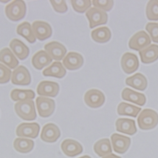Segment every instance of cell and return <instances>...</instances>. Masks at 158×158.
<instances>
[{
	"label": "cell",
	"mask_w": 158,
	"mask_h": 158,
	"mask_svg": "<svg viewBox=\"0 0 158 158\" xmlns=\"http://www.w3.org/2000/svg\"><path fill=\"white\" fill-rule=\"evenodd\" d=\"M14 108L17 115L24 120L33 121L37 117L34 102L31 100L17 102Z\"/></svg>",
	"instance_id": "1"
},
{
	"label": "cell",
	"mask_w": 158,
	"mask_h": 158,
	"mask_svg": "<svg viewBox=\"0 0 158 158\" xmlns=\"http://www.w3.org/2000/svg\"><path fill=\"white\" fill-rule=\"evenodd\" d=\"M27 6L24 1H13L5 7V14L8 19L13 22L23 19L26 15Z\"/></svg>",
	"instance_id": "2"
},
{
	"label": "cell",
	"mask_w": 158,
	"mask_h": 158,
	"mask_svg": "<svg viewBox=\"0 0 158 158\" xmlns=\"http://www.w3.org/2000/svg\"><path fill=\"white\" fill-rule=\"evenodd\" d=\"M138 127L142 130H150L158 124V114L152 109H144L137 118Z\"/></svg>",
	"instance_id": "3"
},
{
	"label": "cell",
	"mask_w": 158,
	"mask_h": 158,
	"mask_svg": "<svg viewBox=\"0 0 158 158\" xmlns=\"http://www.w3.org/2000/svg\"><path fill=\"white\" fill-rule=\"evenodd\" d=\"M151 43V39L145 31H139L135 34L130 39L129 42L131 49L141 51L147 48Z\"/></svg>",
	"instance_id": "4"
},
{
	"label": "cell",
	"mask_w": 158,
	"mask_h": 158,
	"mask_svg": "<svg viewBox=\"0 0 158 158\" xmlns=\"http://www.w3.org/2000/svg\"><path fill=\"white\" fill-rule=\"evenodd\" d=\"M86 16L89 22V27L90 28L106 24L108 19L106 12L95 7L89 9L86 11Z\"/></svg>",
	"instance_id": "5"
},
{
	"label": "cell",
	"mask_w": 158,
	"mask_h": 158,
	"mask_svg": "<svg viewBox=\"0 0 158 158\" xmlns=\"http://www.w3.org/2000/svg\"><path fill=\"white\" fill-rule=\"evenodd\" d=\"M40 126L37 123H22L16 129V134L22 138H36L39 134Z\"/></svg>",
	"instance_id": "6"
},
{
	"label": "cell",
	"mask_w": 158,
	"mask_h": 158,
	"mask_svg": "<svg viewBox=\"0 0 158 158\" xmlns=\"http://www.w3.org/2000/svg\"><path fill=\"white\" fill-rule=\"evenodd\" d=\"M36 102L37 112L40 117L47 118L54 113L55 102L53 100L44 97H38Z\"/></svg>",
	"instance_id": "7"
},
{
	"label": "cell",
	"mask_w": 158,
	"mask_h": 158,
	"mask_svg": "<svg viewBox=\"0 0 158 158\" xmlns=\"http://www.w3.org/2000/svg\"><path fill=\"white\" fill-rule=\"evenodd\" d=\"M84 102L90 108H99L105 102L104 94L102 91L96 89H89L85 93Z\"/></svg>",
	"instance_id": "8"
},
{
	"label": "cell",
	"mask_w": 158,
	"mask_h": 158,
	"mask_svg": "<svg viewBox=\"0 0 158 158\" xmlns=\"http://www.w3.org/2000/svg\"><path fill=\"white\" fill-rule=\"evenodd\" d=\"M11 83L15 85L27 86L31 83V76L29 70L24 66H18L12 72Z\"/></svg>",
	"instance_id": "9"
},
{
	"label": "cell",
	"mask_w": 158,
	"mask_h": 158,
	"mask_svg": "<svg viewBox=\"0 0 158 158\" xmlns=\"http://www.w3.org/2000/svg\"><path fill=\"white\" fill-rule=\"evenodd\" d=\"M32 28L36 38L41 41L49 39L53 34L51 25L46 22L35 21L32 25Z\"/></svg>",
	"instance_id": "10"
},
{
	"label": "cell",
	"mask_w": 158,
	"mask_h": 158,
	"mask_svg": "<svg viewBox=\"0 0 158 158\" xmlns=\"http://www.w3.org/2000/svg\"><path fill=\"white\" fill-rule=\"evenodd\" d=\"M44 49L52 59L56 61L62 60L67 52L66 47L62 44L56 41H53L46 44Z\"/></svg>",
	"instance_id": "11"
},
{
	"label": "cell",
	"mask_w": 158,
	"mask_h": 158,
	"mask_svg": "<svg viewBox=\"0 0 158 158\" xmlns=\"http://www.w3.org/2000/svg\"><path fill=\"white\" fill-rule=\"evenodd\" d=\"M61 132L56 125L52 123L46 124L41 134V139L46 143H53L59 138Z\"/></svg>",
	"instance_id": "12"
},
{
	"label": "cell",
	"mask_w": 158,
	"mask_h": 158,
	"mask_svg": "<svg viewBox=\"0 0 158 158\" xmlns=\"http://www.w3.org/2000/svg\"><path fill=\"white\" fill-rule=\"evenodd\" d=\"M121 66L123 71L126 74L135 72L139 66L138 57L131 52L125 53L121 59Z\"/></svg>",
	"instance_id": "13"
},
{
	"label": "cell",
	"mask_w": 158,
	"mask_h": 158,
	"mask_svg": "<svg viewBox=\"0 0 158 158\" xmlns=\"http://www.w3.org/2000/svg\"><path fill=\"white\" fill-rule=\"evenodd\" d=\"M59 91V85L53 81H43L37 86V93L41 97H56Z\"/></svg>",
	"instance_id": "14"
},
{
	"label": "cell",
	"mask_w": 158,
	"mask_h": 158,
	"mask_svg": "<svg viewBox=\"0 0 158 158\" xmlns=\"http://www.w3.org/2000/svg\"><path fill=\"white\" fill-rule=\"evenodd\" d=\"M61 149L68 157H75L81 154L83 151L82 145L75 140L67 139L63 140L61 144Z\"/></svg>",
	"instance_id": "15"
},
{
	"label": "cell",
	"mask_w": 158,
	"mask_h": 158,
	"mask_svg": "<svg viewBox=\"0 0 158 158\" xmlns=\"http://www.w3.org/2000/svg\"><path fill=\"white\" fill-rule=\"evenodd\" d=\"M111 139L114 151L119 154L126 152L130 146L131 139L129 137L113 134L111 136Z\"/></svg>",
	"instance_id": "16"
},
{
	"label": "cell",
	"mask_w": 158,
	"mask_h": 158,
	"mask_svg": "<svg viewBox=\"0 0 158 158\" xmlns=\"http://www.w3.org/2000/svg\"><path fill=\"white\" fill-rule=\"evenodd\" d=\"M63 64L68 70H76L83 66L84 58L80 54L75 52H70L63 59Z\"/></svg>",
	"instance_id": "17"
},
{
	"label": "cell",
	"mask_w": 158,
	"mask_h": 158,
	"mask_svg": "<svg viewBox=\"0 0 158 158\" xmlns=\"http://www.w3.org/2000/svg\"><path fill=\"white\" fill-rule=\"evenodd\" d=\"M116 129L118 132L133 135L137 132V127L134 120L129 118H121L116 122Z\"/></svg>",
	"instance_id": "18"
},
{
	"label": "cell",
	"mask_w": 158,
	"mask_h": 158,
	"mask_svg": "<svg viewBox=\"0 0 158 158\" xmlns=\"http://www.w3.org/2000/svg\"><path fill=\"white\" fill-rule=\"evenodd\" d=\"M121 97L125 101L130 102L139 106H144L146 102V98L144 94L136 92L128 88L123 90Z\"/></svg>",
	"instance_id": "19"
},
{
	"label": "cell",
	"mask_w": 158,
	"mask_h": 158,
	"mask_svg": "<svg viewBox=\"0 0 158 158\" xmlns=\"http://www.w3.org/2000/svg\"><path fill=\"white\" fill-rule=\"evenodd\" d=\"M10 47L15 55L20 60L25 59L29 55V47L19 39H13L10 43Z\"/></svg>",
	"instance_id": "20"
},
{
	"label": "cell",
	"mask_w": 158,
	"mask_h": 158,
	"mask_svg": "<svg viewBox=\"0 0 158 158\" xmlns=\"http://www.w3.org/2000/svg\"><path fill=\"white\" fill-rule=\"evenodd\" d=\"M52 60L53 59L49 54L46 51L42 50L37 52L33 56L32 58V64L36 69L41 70L49 66L52 62Z\"/></svg>",
	"instance_id": "21"
},
{
	"label": "cell",
	"mask_w": 158,
	"mask_h": 158,
	"mask_svg": "<svg viewBox=\"0 0 158 158\" xmlns=\"http://www.w3.org/2000/svg\"><path fill=\"white\" fill-rule=\"evenodd\" d=\"M141 61L144 64H150L158 59V45L152 44L139 52Z\"/></svg>",
	"instance_id": "22"
},
{
	"label": "cell",
	"mask_w": 158,
	"mask_h": 158,
	"mask_svg": "<svg viewBox=\"0 0 158 158\" xmlns=\"http://www.w3.org/2000/svg\"><path fill=\"white\" fill-rule=\"evenodd\" d=\"M126 84L137 90L144 91L147 86V80L145 76L141 73H137L129 77L125 80Z\"/></svg>",
	"instance_id": "23"
},
{
	"label": "cell",
	"mask_w": 158,
	"mask_h": 158,
	"mask_svg": "<svg viewBox=\"0 0 158 158\" xmlns=\"http://www.w3.org/2000/svg\"><path fill=\"white\" fill-rule=\"evenodd\" d=\"M0 62L10 69H16L19 64L17 57L8 47H5L0 51Z\"/></svg>",
	"instance_id": "24"
},
{
	"label": "cell",
	"mask_w": 158,
	"mask_h": 158,
	"mask_svg": "<svg viewBox=\"0 0 158 158\" xmlns=\"http://www.w3.org/2000/svg\"><path fill=\"white\" fill-rule=\"evenodd\" d=\"M67 71L62 65V63L59 61H55L52 64L46 68L42 71L44 76H52L57 78H62L66 75Z\"/></svg>",
	"instance_id": "25"
},
{
	"label": "cell",
	"mask_w": 158,
	"mask_h": 158,
	"mask_svg": "<svg viewBox=\"0 0 158 158\" xmlns=\"http://www.w3.org/2000/svg\"><path fill=\"white\" fill-rule=\"evenodd\" d=\"M34 141L27 138L18 137L13 142L14 149L20 153H29L34 149Z\"/></svg>",
	"instance_id": "26"
},
{
	"label": "cell",
	"mask_w": 158,
	"mask_h": 158,
	"mask_svg": "<svg viewBox=\"0 0 158 158\" xmlns=\"http://www.w3.org/2000/svg\"><path fill=\"white\" fill-rule=\"evenodd\" d=\"M94 150L96 154L102 158L112 154V146L108 139H103L96 142L94 146Z\"/></svg>",
	"instance_id": "27"
},
{
	"label": "cell",
	"mask_w": 158,
	"mask_h": 158,
	"mask_svg": "<svg viewBox=\"0 0 158 158\" xmlns=\"http://www.w3.org/2000/svg\"><path fill=\"white\" fill-rule=\"evenodd\" d=\"M91 37L96 42L106 43L111 39L112 32L107 27H101L92 31Z\"/></svg>",
	"instance_id": "28"
},
{
	"label": "cell",
	"mask_w": 158,
	"mask_h": 158,
	"mask_svg": "<svg viewBox=\"0 0 158 158\" xmlns=\"http://www.w3.org/2000/svg\"><path fill=\"white\" fill-rule=\"evenodd\" d=\"M17 33L24 37L29 43L33 44L36 41V38L34 34L33 28L30 23L24 22L19 24L17 28Z\"/></svg>",
	"instance_id": "29"
},
{
	"label": "cell",
	"mask_w": 158,
	"mask_h": 158,
	"mask_svg": "<svg viewBox=\"0 0 158 158\" xmlns=\"http://www.w3.org/2000/svg\"><path fill=\"white\" fill-rule=\"evenodd\" d=\"M10 97L14 102L33 100L35 98V93L31 89H14L10 93Z\"/></svg>",
	"instance_id": "30"
},
{
	"label": "cell",
	"mask_w": 158,
	"mask_h": 158,
	"mask_svg": "<svg viewBox=\"0 0 158 158\" xmlns=\"http://www.w3.org/2000/svg\"><path fill=\"white\" fill-rule=\"evenodd\" d=\"M140 111L141 108L125 102L120 103L117 108V112L120 115L137 117Z\"/></svg>",
	"instance_id": "31"
},
{
	"label": "cell",
	"mask_w": 158,
	"mask_h": 158,
	"mask_svg": "<svg viewBox=\"0 0 158 158\" xmlns=\"http://www.w3.org/2000/svg\"><path fill=\"white\" fill-rule=\"evenodd\" d=\"M146 16L151 21L158 20V1H149L146 6Z\"/></svg>",
	"instance_id": "32"
},
{
	"label": "cell",
	"mask_w": 158,
	"mask_h": 158,
	"mask_svg": "<svg viewBox=\"0 0 158 158\" xmlns=\"http://www.w3.org/2000/svg\"><path fill=\"white\" fill-rule=\"evenodd\" d=\"M70 3L73 8V10L80 13H82L88 10L90 8L92 2L90 0H84V1H71Z\"/></svg>",
	"instance_id": "33"
},
{
	"label": "cell",
	"mask_w": 158,
	"mask_h": 158,
	"mask_svg": "<svg viewBox=\"0 0 158 158\" xmlns=\"http://www.w3.org/2000/svg\"><path fill=\"white\" fill-rule=\"evenodd\" d=\"M11 77V71L10 68L0 63V84L7 83Z\"/></svg>",
	"instance_id": "34"
},
{
	"label": "cell",
	"mask_w": 158,
	"mask_h": 158,
	"mask_svg": "<svg viewBox=\"0 0 158 158\" xmlns=\"http://www.w3.org/2000/svg\"><path fill=\"white\" fill-rule=\"evenodd\" d=\"M92 5L96 8L104 11H109L112 9L114 2L113 1H101V0H94Z\"/></svg>",
	"instance_id": "35"
},
{
	"label": "cell",
	"mask_w": 158,
	"mask_h": 158,
	"mask_svg": "<svg viewBox=\"0 0 158 158\" xmlns=\"http://www.w3.org/2000/svg\"><path fill=\"white\" fill-rule=\"evenodd\" d=\"M146 30L149 32L152 40L158 43V23H148L146 26Z\"/></svg>",
	"instance_id": "36"
},
{
	"label": "cell",
	"mask_w": 158,
	"mask_h": 158,
	"mask_svg": "<svg viewBox=\"0 0 158 158\" xmlns=\"http://www.w3.org/2000/svg\"><path fill=\"white\" fill-rule=\"evenodd\" d=\"M54 10L60 13H64L67 11L68 7L65 1H50Z\"/></svg>",
	"instance_id": "37"
},
{
	"label": "cell",
	"mask_w": 158,
	"mask_h": 158,
	"mask_svg": "<svg viewBox=\"0 0 158 158\" xmlns=\"http://www.w3.org/2000/svg\"><path fill=\"white\" fill-rule=\"evenodd\" d=\"M103 158H121V157H120V156H116V155H115V154H110V155H109V156H106V157H103Z\"/></svg>",
	"instance_id": "38"
},
{
	"label": "cell",
	"mask_w": 158,
	"mask_h": 158,
	"mask_svg": "<svg viewBox=\"0 0 158 158\" xmlns=\"http://www.w3.org/2000/svg\"><path fill=\"white\" fill-rule=\"evenodd\" d=\"M78 158H91L89 156H82V157H78Z\"/></svg>",
	"instance_id": "39"
}]
</instances>
